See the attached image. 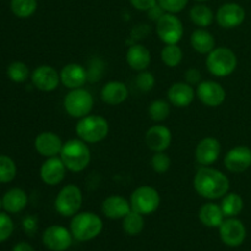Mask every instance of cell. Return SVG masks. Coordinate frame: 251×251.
Returning a JSON list of instances; mask_svg holds the SVG:
<instances>
[{
  "label": "cell",
  "mask_w": 251,
  "mask_h": 251,
  "mask_svg": "<svg viewBox=\"0 0 251 251\" xmlns=\"http://www.w3.org/2000/svg\"><path fill=\"white\" fill-rule=\"evenodd\" d=\"M130 211V200L122 195H110L102 202V213L109 220H123Z\"/></svg>",
  "instance_id": "44dd1931"
},
{
  "label": "cell",
  "mask_w": 251,
  "mask_h": 251,
  "mask_svg": "<svg viewBox=\"0 0 251 251\" xmlns=\"http://www.w3.org/2000/svg\"><path fill=\"white\" fill-rule=\"evenodd\" d=\"M172 131L166 125L156 124L150 127L145 135L146 146L153 152H164L172 144Z\"/></svg>",
  "instance_id": "ac0fdd59"
},
{
  "label": "cell",
  "mask_w": 251,
  "mask_h": 251,
  "mask_svg": "<svg viewBox=\"0 0 251 251\" xmlns=\"http://www.w3.org/2000/svg\"><path fill=\"white\" fill-rule=\"evenodd\" d=\"M221 208H222L226 218L237 217L242 213L243 208H244V200L238 193H229L228 191L222 198Z\"/></svg>",
  "instance_id": "83f0119b"
},
{
  "label": "cell",
  "mask_w": 251,
  "mask_h": 251,
  "mask_svg": "<svg viewBox=\"0 0 251 251\" xmlns=\"http://www.w3.org/2000/svg\"><path fill=\"white\" fill-rule=\"evenodd\" d=\"M221 151L222 146L216 137H203L195 147V159L201 167L212 166L220 158Z\"/></svg>",
  "instance_id": "9a60e30c"
},
{
  "label": "cell",
  "mask_w": 251,
  "mask_h": 251,
  "mask_svg": "<svg viewBox=\"0 0 251 251\" xmlns=\"http://www.w3.org/2000/svg\"><path fill=\"white\" fill-rule=\"evenodd\" d=\"M225 167L232 173H243L251 167V149L239 145L226 153Z\"/></svg>",
  "instance_id": "e0dca14e"
},
{
  "label": "cell",
  "mask_w": 251,
  "mask_h": 251,
  "mask_svg": "<svg viewBox=\"0 0 251 251\" xmlns=\"http://www.w3.org/2000/svg\"><path fill=\"white\" fill-rule=\"evenodd\" d=\"M32 83L42 92H51L60 83V73L50 65H39L31 75Z\"/></svg>",
  "instance_id": "5bb4252c"
},
{
  "label": "cell",
  "mask_w": 251,
  "mask_h": 251,
  "mask_svg": "<svg viewBox=\"0 0 251 251\" xmlns=\"http://www.w3.org/2000/svg\"><path fill=\"white\" fill-rule=\"evenodd\" d=\"M129 97V90L122 81H109L100 90V98L105 104L119 105Z\"/></svg>",
  "instance_id": "603a6c76"
},
{
  "label": "cell",
  "mask_w": 251,
  "mask_h": 251,
  "mask_svg": "<svg viewBox=\"0 0 251 251\" xmlns=\"http://www.w3.org/2000/svg\"><path fill=\"white\" fill-rule=\"evenodd\" d=\"M206 66L211 75L216 77H227L237 69L238 58L230 48L216 47L206 56Z\"/></svg>",
  "instance_id": "5b68a950"
},
{
  "label": "cell",
  "mask_w": 251,
  "mask_h": 251,
  "mask_svg": "<svg viewBox=\"0 0 251 251\" xmlns=\"http://www.w3.org/2000/svg\"><path fill=\"white\" fill-rule=\"evenodd\" d=\"M102 71H103V63L100 59H93L91 60L90 66H88L87 75L88 81L91 82H96L102 77Z\"/></svg>",
  "instance_id": "ab89813d"
},
{
  "label": "cell",
  "mask_w": 251,
  "mask_h": 251,
  "mask_svg": "<svg viewBox=\"0 0 251 251\" xmlns=\"http://www.w3.org/2000/svg\"><path fill=\"white\" fill-rule=\"evenodd\" d=\"M63 140L58 134L53 131H43L37 135L34 140V149L41 156L46 158L56 157L60 154L63 149Z\"/></svg>",
  "instance_id": "ffe728a7"
},
{
  "label": "cell",
  "mask_w": 251,
  "mask_h": 251,
  "mask_svg": "<svg viewBox=\"0 0 251 251\" xmlns=\"http://www.w3.org/2000/svg\"><path fill=\"white\" fill-rule=\"evenodd\" d=\"M172 166V159L168 154L164 152H154L151 158V167L153 172L158 174H163L169 171Z\"/></svg>",
  "instance_id": "d590c367"
},
{
  "label": "cell",
  "mask_w": 251,
  "mask_h": 251,
  "mask_svg": "<svg viewBox=\"0 0 251 251\" xmlns=\"http://www.w3.org/2000/svg\"><path fill=\"white\" fill-rule=\"evenodd\" d=\"M88 81L87 69L77 63H70L60 70V83L69 90L81 88Z\"/></svg>",
  "instance_id": "d6986e66"
},
{
  "label": "cell",
  "mask_w": 251,
  "mask_h": 251,
  "mask_svg": "<svg viewBox=\"0 0 251 251\" xmlns=\"http://www.w3.org/2000/svg\"><path fill=\"white\" fill-rule=\"evenodd\" d=\"M189 16H190L191 22L196 25L199 28H206V27L211 26L215 20L213 11L205 4H198L191 7Z\"/></svg>",
  "instance_id": "f1b7e54d"
},
{
  "label": "cell",
  "mask_w": 251,
  "mask_h": 251,
  "mask_svg": "<svg viewBox=\"0 0 251 251\" xmlns=\"http://www.w3.org/2000/svg\"><path fill=\"white\" fill-rule=\"evenodd\" d=\"M59 157L65 164L66 169L73 173L82 172L91 163V150L88 144L81 139H71L64 142Z\"/></svg>",
  "instance_id": "3957f363"
},
{
  "label": "cell",
  "mask_w": 251,
  "mask_h": 251,
  "mask_svg": "<svg viewBox=\"0 0 251 251\" xmlns=\"http://www.w3.org/2000/svg\"><path fill=\"white\" fill-rule=\"evenodd\" d=\"M199 220L205 227L218 228L226 220L221 205L215 202L203 203L199 210Z\"/></svg>",
  "instance_id": "d4e9b609"
},
{
  "label": "cell",
  "mask_w": 251,
  "mask_h": 251,
  "mask_svg": "<svg viewBox=\"0 0 251 251\" xmlns=\"http://www.w3.org/2000/svg\"><path fill=\"white\" fill-rule=\"evenodd\" d=\"M37 227H38V221H37V218L34 216H28V217L25 218L24 228L27 234L33 235L36 233Z\"/></svg>",
  "instance_id": "7bdbcfd3"
},
{
  "label": "cell",
  "mask_w": 251,
  "mask_h": 251,
  "mask_svg": "<svg viewBox=\"0 0 251 251\" xmlns=\"http://www.w3.org/2000/svg\"><path fill=\"white\" fill-rule=\"evenodd\" d=\"M196 1H206V0H196Z\"/></svg>",
  "instance_id": "7dc6e473"
},
{
  "label": "cell",
  "mask_w": 251,
  "mask_h": 251,
  "mask_svg": "<svg viewBox=\"0 0 251 251\" xmlns=\"http://www.w3.org/2000/svg\"><path fill=\"white\" fill-rule=\"evenodd\" d=\"M130 4L132 7L139 11H149L151 7H153L157 4V0H130Z\"/></svg>",
  "instance_id": "b9f144b4"
},
{
  "label": "cell",
  "mask_w": 251,
  "mask_h": 251,
  "mask_svg": "<svg viewBox=\"0 0 251 251\" xmlns=\"http://www.w3.org/2000/svg\"><path fill=\"white\" fill-rule=\"evenodd\" d=\"M130 205L132 211L149 216L158 210L161 205V196L153 186L141 185L135 189L130 195Z\"/></svg>",
  "instance_id": "ba28073f"
},
{
  "label": "cell",
  "mask_w": 251,
  "mask_h": 251,
  "mask_svg": "<svg viewBox=\"0 0 251 251\" xmlns=\"http://www.w3.org/2000/svg\"><path fill=\"white\" fill-rule=\"evenodd\" d=\"M2 207V199H0V208Z\"/></svg>",
  "instance_id": "bcb514c9"
},
{
  "label": "cell",
  "mask_w": 251,
  "mask_h": 251,
  "mask_svg": "<svg viewBox=\"0 0 251 251\" xmlns=\"http://www.w3.org/2000/svg\"><path fill=\"white\" fill-rule=\"evenodd\" d=\"M195 92L196 97L200 100V102L210 108H217L222 105L227 97L225 87L220 82L213 80L201 81L196 86Z\"/></svg>",
  "instance_id": "8fae6325"
},
{
  "label": "cell",
  "mask_w": 251,
  "mask_h": 251,
  "mask_svg": "<svg viewBox=\"0 0 251 251\" xmlns=\"http://www.w3.org/2000/svg\"><path fill=\"white\" fill-rule=\"evenodd\" d=\"M157 36L164 44H178L184 36L183 22L176 14L166 12L156 22Z\"/></svg>",
  "instance_id": "9c48e42d"
},
{
  "label": "cell",
  "mask_w": 251,
  "mask_h": 251,
  "mask_svg": "<svg viewBox=\"0 0 251 251\" xmlns=\"http://www.w3.org/2000/svg\"><path fill=\"white\" fill-rule=\"evenodd\" d=\"M145 216L136 211H130L124 218H123L122 227L124 233H126L130 237H136L140 233H142L145 228Z\"/></svg>",
  "instance_id": "f546056e"
},
{
  "label": "cell",
  "mask_w": 251,
  "mask_h": 251,
  "mask_svg": "<svg viewBox=\"0 0 251 251\" xmlns=\"http://www.w3.org/2000/svg\"><path fill=\"white\" fill-rule=\"evenodd\" d=\"M28 202L26 191L20 188H12L2 196V207L9 213H19Z\"/></svg>",
  "instance_id": "4316f807"
},
{
  "label": "cell",
  "mask_w": 251,
  "mask_h": 251,
  "mask_svg": "<svg viewBox=\"0 0 251 251\" xmlns=\"http://www.w3.org/2000/svg\"><path fill=\"white\" fill-rule=\"evenodd\" d=\"M149 115L154 123H162L171 115V103L164 100H154L149 105Z\"/></svg>",
  "instance_id": "1f68e13d"
},
{
  "label": "cell",
  "mask_w": 251,
  "mask_h": 251,
  "mask_svg": "<svg viewBox=\"0 0 251 251\" xmlns=\"http://www.w3.org/2000/svg\"><path fill=\"white\" fill-rule=\"evenodd\" d=\"M38 2L37 0H11V11L20 19H27L36 12Z\"/></svg>",
  "instance_id": "d6a6232c"
},
{
  "label": "cell",
  "mask_w": 251,
  "mask_h": 251,
  "mask_svg": "<svg viewBox=\"0 0 251 251\" xmlns=\"http://www.w3.org/2000/svg\"><path fill=\"white\" fill-rule=\"evenodd\" d=\"M12 251H36L31 244L26 242H20L12 248Z\"/></svg>",
  "instance_id": "f6af8a7d"
},
{
  "label": "cell",
  "mask_w": 251,
  "mask_h": 251,
  "mask_svg": "<svg viewBox=\"0 0 251 251\" xmlns=\"http://www.w3.org/2000/svg\"><path fill=\"white\" fill-rule=\"evenodd\" d=\"M73 240L70 229L59 225L49 226L42 234V243L51 251H66L73 245Z\"/></svg>",
  "instance_id": "30bf717a"
},
{
  "label": "cell",
  "mask_w": 251,
  "mask_h": 251,
  "mask_svg": "<svg viewBox=\"0 0 251 251\" xmlns=\"http://www.w3.org/2000/svg\"><path fill=\"white\" fill-rule=\"evenodd\" d=\"M83 202V195L81 189L74 184L63 186L54 201L55 211L63 217H73L80 212Z\"/></svg>",
  "instance_id": "8992f818"
},
{
  "label": "cell",
  "mask_w": 251,
  "mask_h": 251,
  "mask_svg": "<svg viewBox=\"0 0 251 251\" xmlns=\"http://www.w3.org/2000/svg\"><path fill=\"white\" fill-rule=\"evenodd\" d=\"M147 14H149V17L152 20V21L157 22L162 16H163L164 14H166V11H164V10L159 6L158 2H157L153 7H151V9L147 11Z\"/></svg>",
  "instance_id": "ee69618b"
},
{
  "label": "cell",
  "mask_w": 251,
  "mask_h": 251,
  "mask_svg": "<svg viewBox=\"0 0 251 251\" xmlns=\"http://www.w3.org/2000/svg\"><path fill=\"white\" fill-rule=\"evenodd\" d=\"M184 78H185V82L189 83L191 86H198L201 82V73L199 69L196 68H190L185 71L184 74Z\"/></svg>",
  "instance_id": "60d3db41"
},
{
  "label": "cell",
  "mask_w": 251,
  "mask_h": 251,
  "mask_svg": "<svg viewBox=\"0 0 251 251\" xmlns=\"http://www.w3.org/2000/svg\"><path fill=\"white\" fill-rule=\"evenodd\" d=\"M66 167L59 156L47 158L39 169L42 181L48 186H56L65 179Z\"/></svg>",
  "instance_id": "2e32d148"
},
{
  "label": "cell",
  "mask_w": 251,
  "mask_h": 251,
  "mask_svg": "<svg viewBox=\"0 0 251 251\" xmlns=\"http://www.w3.org/2000/svg\"><path fill=\"white\" fill-rule=\"evenodd\" d=\"M93 104H95L93 96L91 95L90 91L85 90L83 87L70 90L63 102L65 112L75 119H81V118L91 114Z\"/></svg>",
  "instance_id": "52a82bcc"
},
{
  "label": "cell",
  "mask_w": 251,
  "mask_h": 251,
  "mask_svg": "<svg viewBox=\"0 0 251 251\" xmlns=\"http://www.w3.org/2000/svg\"><path fill=\"white\" fill-rule=\"evenodd\" d=\"M190 44L196 53L207 55L216 48V38L206 28H198L191 33Z\"/></svg>",
  "instance_id": "484cf974"
},
{
  "label": "cell",
  "mask_w": 251,
  "mask_h": 251,
  "mask_svg": "<svg viewBox=\"0 0 251 251\" xmlns=\"http://www.w3.org/2000/svg\"><path fill=\"white\" fill-rule=\"evenodd\" d=\"M218 230L222 243L229 248L240 247L247 238V228L237 217L226 218L218 227Z\"/></svg>",
  "instance_id": "7c38bea8"
},
{
  "label": "cell",
  "mask_w": 251,
  "mask_h": 251,
  "mask_svg": "<svg viewBox=\"0 0 251 251\" xmlns=\"http://www.w3.org/2000/svg\"><path fill=\"white\" fill-rule=\"evenodd\" d=\"M75 131L78 139L86 144H98L107 139L109 134V123L102 115L88 114L78 119Z\"/></svg>",
  "instance_id": "277c9868"
},
{
  "label": "cell",
  "mask_w": 251,
  "mask_h": 251,
  "mask_svg": "<svg viewBox=\"0 0 251 251\" xmlns=\"http://www.w3.org/2000/svg\"><path fill=\"white\" fill-rule=\"evenodd\" d=\"M245 10L237 2H227L220 6L216 12V21L222 28L233 29L239 27L244 22Z\"/></svg>",
  "instance_id": "4fadbf2b"
},
{
  "label": "cell",
  "mask_w": 251,
  "mask_h": 251,
  "mask_svg": "<svg viewBox=\"0 0 251 251\" xmlns=\"http://www.w3.org/2000/svg\"><path fill=\"white\" fill-rule=\"evenodd\" d=\"M16 164L10 157L0 156V183H10L16 176Z\"/></svg>",
  "instance_id": "e575fe53"
},
{
  "label": "cell",
  "mask_w": 251,
  "mask_h": 251,
  "mask_svg": "<svg viewBox=\"0 0 251 251\" xmlns=\"http://www.w3.org/2000/svg\"><path fill=\"white\" fill-rule=\"evenodd\" d=\"M196 92L194 86L189 85L185 81L176 82L168 90V102L176 108H186L194 102Z\"/></svg>",
  "instance_id": "7402d4cb"
},
{
  "label": "cell",
  "mask_w": 251,
  "mask_h": 251,
  "mask_svg": "<svg viewBox=\"0 0 251 251\" xmlns=\"http://www.w3.org/2000/svg\"><path fill=\"white\" fill-rule=\"evenodd\" d=\"M69 229L77 242H90L102 233L103 221L97 213L91 211L78 212L71 217Z\"/></svg>",
  "instance_id": "7a4b0ae2"
},
{
  "label": "cell",
  "mask_w": 251,
  "mask_h": 251,
  "mask_svg": "<svg viewBox=\"0 0 251 251\" xmlns=\"http://www.w3.org/2000/svg\"><path fill=\"white\" fill-rule=\"evenodd\" d=\"M183 50L178 44H164L161 50V59L168 68H176L183 61Z\"/></svg>",
  "instance_id": "4dcf8cb0"
},
{
  "label": "cell",
  "mask_w": 251,
  "mask_h": 251,
  "mask_svg": "<svg viewBox=\"0 0 251 251\" xmlns=\"http://www.w3.org/2000/svg\"><path fill=\"white\" fill-rule=\"evenodd\" d=\"M7 76L11 81L17 83L25 82L29 77V69L22 61H14L7 66Z\"/></svg>",
  "instance_id": "836d02e7"
},
{
  "label": "cell",
  "mask_w": 251,
  "mask_h": 251,
  "mask_svg": "<svg viewBox=\"0 0 251 251\" xmlns=\"http://www.w3.org/2000/svg\"><path fill=\"white\" fill-rule=\"evenodd\" d=\"M136 82L137 88L142 92H150L152 88L154 87V83H156V78H154L153 74L149 70L139 71V75L136 76Z\"/></svg>",
  "instance_id": "8d00e7d4"
},
{
  "label": "cell",
  "mask_w": 251,
  "mask_h": 251,
  "mask_svg": "<svg viewBox=\"0 0 251 251\" xmlns=\"http://www.w3.org/2000/svg\"><path fill=\"white\" fill-rule=\"evenodd\" d=\"M126 63L132 70L144 71L151 64V51L144 44H132L126 51Z\"/></svg>",
  "instance_id": "cb8c5ba5"
},
{
  "label": "cell",
  "mask_w": 251,
  "mask_h": 251,
  "mask_svg": "<svg viewBox=\"0 0 251 251\" xmlns=\"http://www.w3.org/2000/svg\"><path fill=\"white\" fill-rule=\"evenodd\" d=\"M14 232V222L6 213L0 212V243L5 242L11 237Z\"/></svg>",
  "instance_id": "74e56055"
},
{
  "label": "cell",
  "mask_w": 251,
  "mask_h": 251,
  "mask_svg": "<svg viewBox=\"0 0 251 251\" xmlns=\"http://www.w3.org/2000/svg\"><path fill=\"white\" fill-rule=\"evenodd\" d=\"M189 0H157L159 6L169 14H178L183 11Z\"/></svg>",
  "instance_id": "f35d334b"
},
{
  "label": "cell",
  "mask_w": 251,
  "mask_h": 251,
  "mask_svg": "<svg viewBox=\"0 0 251 251\" xmlns=\"http://www.w3.org/2000/svg\"><path fill=\"white\" fill-rule=\"evenodd\" d=\"M230 181L222 171L211 166L201 167L194 176V189L207 200L222 199L229 191Z\"/></svg>",
  "instance_id": "6da1fadb"
}]
</instances>
